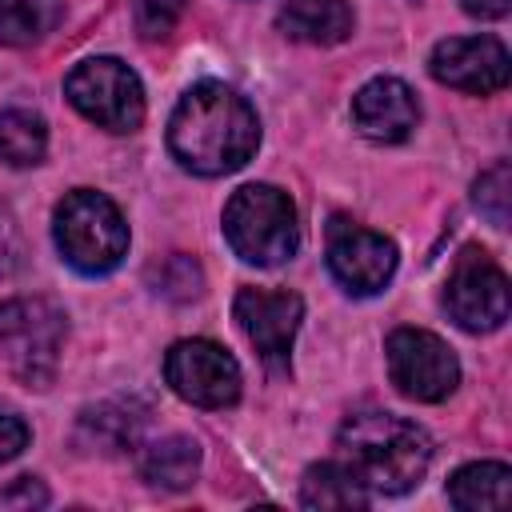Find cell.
Here are the masks:
<instances>
[{
    "mask_svg": "<svg viewBox=\"0 0 512 512\" xmlns=\"http://www.w3.org/2000/svg\"><path fill=\"white\" fill-rule=\"evenodd\" d=\"M256 144L260 120L252 104L216 80L192 84L168 120V148L196 176H228L244 168Z\"/></svg>",
    "mask_w": 512,
    "mask_h": 512,
    "instance_id": "6da1fadb",
    "label": "cell"
},
{
    "mask_svg": "<svg viewBox=\"0 0 512 512\" xmlns=\"http://www.w3.org/2000/svg\"><path fill=\"white\" fill-rule=\"evenodd\" d=\"M340 464L368 488V496H400L416 488L432 464V440L416 420L392 412H356L336 436Z\"/></svg>",
    "mask_w": 512,
    "mask_h": 512,
    "instance_id": "7a4b0ae2",
    "label": "cell"
},
{
    "mask_svg": "<svg viewBox=\"0 0 512 512\" xmlns=\"http://www.w3.org/2000/svg\"><path fill=\"white\" fill-rule=\"evenodd\" d=\"M224 236L240 260L276 268L300 248L296 204L272 184H244L224 204Z\"/></svg>",
    "mask_w": 512,
    "mask_h": 512,
    "instance_id": "3957f363",
    "label": "cell"
},
{
    "mask_svg": "<svg viewBox=\"0 0 512 512\" xmlns=\"http://www.w3.org/2000/svg\"><path fill=\"white\" fill-rule=\"evenodd\" d=\"M52 232H56L60 256L84 276L112 272L128 252V224L120 208L92 188H76L56 204Z\"/></svg>",
    "mask_w": 512,
    "mask_h": 512,
    "instance_id": "277c9868",
    "label": "cell"
},
{
    "mask_svg": "<svg viewBox=\"0 0 512 512\" xmlns=\"http://www.w3.org/2000/svg\"><path fill=\"white\" fill-rule=\"evenodd\" d=\"M64 312L44 296L0 300V360L28 388H44L56 376L64 348Z\"/></svg>",
    "mask_w": 512,
    "mask_h": 512,
    "instance_id": "5b68a950",
    "label": "cell"
},
{
    "mask_svg": "<svg viewBox=\"0 0 512 512\" xmlns=\"http://www.w3.org/2000/svg\"><path fill=\"white\" fill-rule=\"evenodd\" d=\"M64 96L72 100V108L84 120H92L108 132H132L144 120L140 76L116 56L80 60L64 80Z\"/></svg>",
    "mask_w": 512,
    "mask_h": 512,
    "instance_id": "8992f818",
    "label": "cell"
},
{
    "mask_svg": "<svg viewBox=\"0 0 512 512\" xmlns=\"http://www.w3.org/2000/svg\"><path fill=\"white\" fill-rule=\"evenodd\" d=\"M384 356H388V376L396 392L408 400L436 404V400H448L460 384V364L452 348L428 328H396L384 344Z\"/></svg>",
    "mask_w": 512,
    "mask_h": 512,
    "instance_id": "52a82bcc",
    "label": "cell"
},
{
    "mask_svg": "<svg viewBox=\"0 0 512 512\" xmlns=\"http://www.w3.org/2000/svg\"><path fill=\"white\" fill-rule=\"evenodd\" d=\"M444 308L464 332H492L508 320V276L504 268L480 252L464 248L444 284Z\"/></svg>",
    "mask_w": 512,
    "mask_h": 512,
    "instance_id": "ba28073f",
    "label": "cell"
},
{
    "mask_svg": "<svg viewBox=\"0 0 512 512\" xmlns=\"http://www.w3.org/2000/svg\"><path fill=\"white\" fill-rule=\"evenodd\" d=\"M164 380L196 408H228L240 396V364L212 340H176L164 356Z\"/></svg>",
    "mask_w": 512,
    "mask_h": 512,
    "instance_id": "9c48e42d",
    "label": "cell"
},
{
    "mask_svg": "<svg viewBox=\"0 0 512 512\" xmlns=\"http://www.w3.org/2000/svg\"><path fill=\"white\" fill-rule=\"evenodd\" d=\"M328 268L352 296H372L396 272V244L384 232L336 216L328 224Z\"/></svg>",
    "mask_w": 512,
    "mask_h": 512,
    "instance_id": "30bf717a",
    "label": "cell"
},
{
    "mask_svg": "<svg viewBox=\"0 0 512 512\" xmlns=\"http://www.w3.org/2000/svg\"><path fill=\"white\" fill-rule=\"evenodd\" d=\"M236 324L260 352L268 368H284L296 344V328L304 320V300L296 292H272V288H240L236 292Z\"/></svg>",
    "mask_w": 512,
    "mask_h": 512,
    "instance_id": "8fae6325",
    "label": "cell"
},
{
    "mask_svg": "<svg viewBox=\"0 0 512 512\" xmlns=\"http://www.w3.org/2000/svg\"><path fill=\"white\" fill-rule=\"evenodd\" d=\"M428 68L448 88L488 96V92H500L508 84L512 60L496 36H448L432 48Z\"/></svg>",
    "mask_w": 512,
    "mask_h": 512,
    "instance_id": "7c38bea8",
    "label": "cell"
},
{
    "mask_svg": "<svg viewBox=\"0 0 512 512\" xmlns=\"http://www.w3.org/2000/svg\"><path fill=\"white\" fill-rule=\"evenodd\" d=\"M416 120H420V104L412 88L396 76H376L352 96V124L376 144L408 140Z\"/></svg>",
    "mask_w": 512,
    "mask_h": 512,
    "instance_id": "4fadbf2b",
    "label": "cell"
},
{
    "mask_svg": "<svg viewBox=\"0 0 512 512\" xmlns=\"http://www.w3.org/2000/svg\"><path fill=\"white\" fill-rule=\"evenodd\" d=\"M280 32L300 44H340L352 32V8L348 0H288L276 16Z\"/></svg>",
    "mask_w": 512,
    "mask_h": 512,
    "instance_id": "5bb4252c",
    "label": "cell"
},
{
    "mask_svg": "<svg viewBox=\"0 0 512 512\" xmlns=\"http://www.w3.org/2000/svg\"><path fill=\"white\" fill-rule=\"evenodd\" d=\"M448 500L460 512H488V508L500 512V508H508L512 504V472H508V464H496V460L464 464L448 480Z\"/></svg>",
    "mask_w": 512,
    "mask_h": 512,
    "instance_id": "9a60e30c",
    "label": "cell"
},
{
    "mask_svg": "<svg viewBox=\"0 0 512 512\" xmlns=\"http://www.w3.org/2000/svg\"><path fill=\"white\" fill-rule=\"evenodd\" d=\"M140 472H144L148 484L168 488V492H180V488H188V484L196 480V472H200V448H196V440H188V436H164V440H156V444L144 448Z\"/></svg>",
    "mask_w": 512,
    "mask_h": 512,
    "instance_id": "2e32d148",
    "label": "cell"
},
{
    "mask_svg": "<svg viewBox=\"0 0 512 512\" xmlns=\"http://www.w3.org/2000/svg\"><path fill=\"white\" fill-rule=\"evenodd\" d=\"M300 504L304 508H364L368 504V488L340 460H324V464H312L304 472Z\"/></svg>",
    "mask_w": 512,
    "mask_h": 512,
    "instance_id": "e0dca14e",
    "label": "cell"
},
{
    "mask_svg": "<svg viewBox=\"0 0 512 512\" xmlns=\"http://www.w3.org/2000/svg\"><path fill=\"white\" fill-rule=\"evenodd\" d=\"M64 20V0H0V44L24 48Z\"/></svg>",
    "mask_w": 512,
    "mask_h": 512,
    "instance_id": "ac0fdd59",
    "label": "cell"
},
{
    "mask_svg": "<svg viewBox=\"0 0 512 512\" xmlns=\"http://www.w3.org/2000/svg\"><path fill=\"white\" fill-rule=\"evenodd\" d=\"M48 148V128L36 112L28 108H8L0 112V160L12 168L40 164Z\"/></svg>",
    "mask_w": 512,
    "mask_h": 512,
    "instance_id": "d6986e66",
    "label": "cell"
},
{
    "mask_svg": "<svg viewBox=\"0 0 512 512\" xmlns=\"http://www.w3.org/2000/svg\"><path fill=\"white\" fill-rule=\"evenodd\" d=\"M508 204H512V172L508 164H492L476 180V208L492 220V228H508Z\"/></svg>",
    "mask_w": 512,
    "mask_h": 512,
    "instance_id": "ffe728a7",
    "label": "cell"
},
{
    "mask_svg": "<svg viewBox=\"0 0 512 512\" xmlns=\"http://www.w3.org/2000/svg\"><path fill=\"white\" fill-rule=\"evenodd\" d=\"M188 0H136L132 4V20H136V32L144 40H164L172 36V28L180 24Z\"/></svg>",
    "mask_w": 512,
    "mask_h": 512,
    "instance_id": "44dd1931",
    "label": "cell"
},
{
    "mask_svg": "<svg viewBox=\"0 0 512 512\" xmlns=\"http://www.w3.org/2000/svg\"><path fill=\"white\" fill-rule=\"evenodd\" d=\"M20 256H24V236H20V224H16L12 208L0 200V276L16 272Z\"/></svg>",
    "mask_w": 512,
    "mask_h": 512,
    "instance_id": "7402d4cb",
    "label": "cell"
},
{
    "mask_svg": "<svg viewBox=\"0 0 512 512\" xmlns=\"http://www.w3.org/2000/svg\"><path fill=\"white\" fill-rule=\"evenodd\" d=\"M24 448H28V424L20 416H12V412L0 408V464L12 460V456H20Z\"/></svg>",
    "mask_w": 512,
    "mask_h": 512,
    "instance_id": "603a6c76",
    "label": "cell"
},
{
    "mask_svg": "<svg viewBox=\"0 0 512 512\" xmlns=\"http://www.w3.org/2000/svg\"><path fill=\"white\" fill-rule=\"evenodd\" d=\"M468 16H480V20H500L508 12V0H460Z\"/></svg>",
    "mask_w": 512,
    "mask_h": 512,
    "instance_id": "cb8c5ba5",
    "label": "cell"
}]
</instances>
